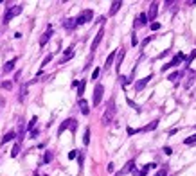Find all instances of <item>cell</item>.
<instances>
[{"label": "cell", "mask_w": 196, "mask_h": 176, "mask_svg": "<svg viewBox=\"0 0 196 176\" xmlns=\"http://www.w3.org/2000/svg\"><path fill=\"white\" fill-rule=\"evenodd\" d=\"M114 115H115V99L112 97L110 102H108V108H106L104 115H103V124H104V126H106V124H110V122L114 120Z\"/></svg>", "instance_id": "cell-1"}, {"label": "cell", "mask_w": 196, "mask_h": 176, "mask_svg": "<svg viewBox=\"0 0 196 176\" xmlns=\"http://www.w3.org/2000/svg\"><path fill=\"white\" fill-rule=\"evenodd\" d=\"M22 6H13V7H7V11H6V14H4V18H2V24H9V22L14 18V16H18L20 13H22Z\"/></svg>", "instance_id": "cell-2"}, {"label": "cell", "mask_w": 196, "mask_h": 176, "mask_svg": "<svg viewBox=\"0 0 196 176\" xmlns=\"http://www.w3.org/2000/svg\"><path fill=\"white\" fill-rule=\"evenodd\" d=\"M94 18V11L92 9H85V11H81L74 20H76V25H83V24H86V22H90Z\"/></svg>", "instance_id": "cell-3"}, {"label": "cell", "mask_w": 196, "mask_h": 176, "mask_svg": "<svg viewBox=\"0 0 196 176\" xmlns=\"http://www.w3.org/2000/svg\"><path fill=\"white\" fill-rule=\"evenodd\" d=\"M65 129H70L72 133H76V129H77V120H76V119H67V120H63L61 126L58 128V135H61Z\"/></svg>", "instance_id": "cell-4"}, {"label": "cell", "mask_w": 196, "mask_h": 176, "mask_svg": "<svg viewBox=\"0 0 196 176\" xmlns=\"http://www.w3.org/2000/svg\"><path fill=\"white\" fill-rule=\"evenodd\" d=\"M184 59H185V56H184V52H178V54H176L175 58H173V59H171V61H169L167 65H164V67H162V72H166V70H169L171 67H176V65H178V63H182Z\"/></svg>", "instance_id": "cell-5"}, {"label": "cell", "mask_w": 196, "mask_h": 176, "mask_svg": "<svg viewBox=\"0 0 196 176\" xmlns=\"http://www.w3.org/2000/svg\"><path fill=\"white\" fill-rule=\"evenodd\" d=\"M103 94H104V86H103V84H95V88H94V99H92L94 106H97V104L101 102Z\"/></svg>", "instance_id": "cell-6"}, {"label": "cell", "mask_w": 196, "mask_h": 176, "mask_svg": "<svg viewBox=\"0 0 196 176\" xmlns=\"http://www.w3.org/2000/svg\"><path fill=\"white\" fill-rule=\"evenodd\" d=\"M157 13H158V4L157 2H153L149 6V11L146 13V16H148V22H153L155 18H157Z\"/></svg>", "instance_id": "cell-7"}, {"label": "cell", "mask_w": 196, "mask_h": 176, "mask_svg": "<svg viewBox=\"0 0 196 176\" xmlns=\"http://www.w3.org/2000/svg\"><path fill=\"white\" fill-rule=\"evenodd\" d=\"M103 36H104V29L101 27L99 31H97V34H95V38H94V41H92V45H90V50L94 52L97 47H99V43H101V40H103Z\"/></svg>", "instance_id": "cell-8"}, {"label": "cell", "mask_w": 196, "mask_h": 176, "mask_svg": "<svg viewBox=\"0 0 196 176\" xmlns=\"http://www.w3.org/2000/svg\"><path fill=\"white\" fill-rule=\"evenodd\" d=\"M151 79H153V74H151V76H146V77H142V79H139V81L135 83V92L144 90V86H146V84H148Z\"/></svg>", "instance_id": "cell-9"}, {"label": "cell", "mask_w": 196, "mask_h": 176, "mask_svg": "<svg viewBox=\"0 0 196 176\" xmlns=\"http://www.w3.org/2000/svg\"><path fill=\"white\" fill-rule=\"evenodd\" d=\"M133 169H135V162H133V160H129V162H128V164H126V165L115 174V176H124V174H128V172H132Z\"/></svg>", "instance_id": "cell-10"}, {"label": "cell", "mask_w": 196, "mask_h": 176, "mask_svg": "<svg viewBox=\"0 0 196 176\" xmlns=\"http://www.w3.org/2000/svg\"><path fill=\"white\" fill-rule=\"evenodd\" d=\"M51 36H52V27L49 25V27H47V31L43 32V34H41V38H40V47H45V43L49 41V38H51Z\"/></svg>", "instance_id": "cell-11"}, {"label": "cell", "mask_w": 196, "mask_h": 176, "mask_svg": "<svg viewBox=\"0 0 196 176\" xmlns=\"http://www.w3.org/2000/svg\"><path fill=\"white\" fill-rule=\"evenodd\" d=\"M153 167H155V164H146L140 171L133 169V176H146V174H148V171H149V169H153Z\"/></svg>", "instance_id": "cell-12"}, {"label": "cell", "mask_w": 196, "mask_h": 176, "mask_svg": "<svg viewBox=\"0 0 196 176\" xmlns=\"http://www.w3.org/2000/svg\"><path fill=\"white\" fill-rule=\"evenodd\" d=\"M63 27L67 29V31H72V29H76V27H77V25H76V20H74V18H67V20L63 22Z\"/></svg>", "instance_id": "cell-13"}, {"label": "cell", "mask_w": 196, "mask_h": 176, "mask_svg": "<svg viewBox=\"0 0 196 176\" xmlns=\"http://www.w3.org/2000/svg\"><path fill=\"white\" fill-rule=\"evenodd\" d=\"M14 65H16V58H13V59H9L6 65H4V69H2V72L4 74H7V72H11L13 69H14Z\"/></svg>", "instance_id": "cell-14"}, {"label": "cell", "mask_w": 196, "mask_h": 176, "mask_svg": "<svg viewBox=\"0 0 196 176\" xmlns=\"http://www.w3.org/2000/svg\"><path fill=\"white\" fill-rule=\"evenodd\" d=\"M124 49H119V54H117V63H115V70L119 72L121 70V65H122V59H124Z\"/></svg>", "instance_id": "cell-15"}, {"label": "cell", "mask_w": 196, "mask_h": 176, "mask_svg": "<svg viewBox=\"0 0 196 176\" xmlns=\"http://www.w3.org/2000/svg\"><path fill=\"white\" fill-rule=\"evenodd\" d=\"M79 108H81V113H83V115H88V113H90L88 102H86L85 99H79Z\"/></svg>", "instance_id": "cell-16"}, {"label": "cell", "mask_w": 196, "mask_h": 176, "mask_svg": "<svg viewBox=\"0 0 196 176\" xmlns=\"http://www.w3.org/2000/svg\"><path fill=\"white\" fill-rule=\"evenodd\" d=\"M121 6H122V2H121V0H115V2H112V7H110V13H108V14H110V16H114L119 9H121Z\"/></svg>", "instance_id": "cell-17"}, {"label": "cell", "mask_w": 196, "mask_h": 176, "mask_svg": "<svg viewBox=\"0 0 196 176\" xmlns=\"http://www.w3.org/2000/svg\"><path fill=\"white\" fill-rule=\"evenodd\" d=\"M146 24H148V16H146V13H140L139 18H137V22H135V27H137V25L142 27V25H146Z\"/></svg>", "instance_id": "cell-18"}, {"label": "cell", "mask_w": 196, "mask_h": 176, "mask_svg": "<svg viewBox=\"0 0 196 176\" xmlns=\"http://www.w3.org/2000/svg\"><path fill=\"white\" fill-rule=\"evenodd\" d=\"M27 86H29V84H22V88H20V95H18V101H20V102H24L25 97H27Z\"/></svg>", "instance_id": "cell-19"}, {"label": "cell", "mask_w": 196, "mask_h": 176, "mask_svg": "<svg viewBox=\"0 0 196 176\" xmlns=\"http://www.w3.org/2000/svg\"><path fill=\"white\" fill-rule=\"evenodd\" d=\"M72 56H74V47H69L67 50H65L63 58H61V63H65V61H69V59H70Z\"/></svg>", "instance_id": "cell-20"}, {"label": "cell", "mask_w": 196, "mask_h": 176, "mask_svg": "<svg viewBox=\"0 0 196 176\" xmlns=\"http://www.w3.org/2000/svg\"><path fill=\"white\" fill-rule=\"evenodd\" d=\"M85 86H86V81H85V79H83V81H79V84H77V95H79V99H83Z\"/></svg>", "instance_id": "cell-21"}, {"label": "cell", "mask_w": 196, "mask_h": 176, "mask_svg": "<svg viewBox=\"0 0 196 176\" xmlns=\"http://www.w3.org/2000/svg\"><path fill=\"white\" fill-rule=\"evenodd\" d=\"M115 54H117V52H112L110 56L106 58V65H104V69H106V70H108V69L112 67V63H114V58H115Z\"/></svg>", "instance_id": "cell-22"}, {"label": "cell", "mask_w": 196, "mask_h": 176, "mask_svg": "<svg viewBox=\"0 0 196 176\" xmlns=\"http://www.w3.org/2000/svg\"><path fill=\"white\" fill-rule=\"evenodd\" d=\"M83 144H85V146H88V144H90V128H86V129H85V137H83Z\"/></svg>", "instance_id": "cell-23"}, {"label": "cell", "mask_w": 196, "mask_h": 176, "mask_svg": "<svg viewBox=\"0 0 196 176\" xmlns=\"http://www.w3.org/2000/svg\"><path fill=\"white\" fill-rule=\"evenodd\" d=\"M184 144H185V146H194V144H196V133H194V135H191L189 138H185V140H184Z\"/></svg>", "instance_id": "cell-24"}, {"label": "cell", "mask_w": 196, "mask_h": 176, "mask_svg": "<svg viewBox=\"0 0 196 176\" xmlns=\"http://www.w3.org/2000/svg\"><path fill=\"white\" fill-rule=\"evenodd\" d=\"M13 138H14V131H9V133H6V135H4V138H2V144L9 142V140H13Z\"/></svg>", "instance_id": "cell-25"}, {"label": "cell", "mask_w": 196, "mask_h": 176, "mask_svg": "<svg viewBox=\"0 0 196 176\" xmlns=\"http://www.w3.org/2000/svg\"><path fill=\"white\" fill-rule=\"evenodd\" d=\"M157 126H158V120H155V122H151V124H148V126H146V128H142L140 131H151V129H155Z\"/></svg>", "instance_id": "cell-26"}, {"label": "cell", "mask_w": 196, "mask_h": 176, "mask_svg": "<svg viewBox=\"0 0 196 176\" xmlns=\"http://www.w3.org/2000/svg\"><path fill=\"white\" fill-rule=\"evenodd\" d=\"M182 76H184L182 72H173V74L169 76V81H171V83H175V81H176L178 77H182Z\"/></svg>", "instance_id": "cell-27"}, {"label": "cell", "mask_w": 196, "mask_h": 176, "mask_svg": "<svg viewBox=\"0 0 196 176\" xmlns=\"http://www.w3.org/2000/svg\"><path fill=\"white\" fill-rule=\"evenodd\" d=\"M18 155H20V144L16 142V144H14V147H13V151H11V157L14 158V157H18Z\"/></svg>", "instance_id": "cell-28"}, {"label": "cell", "mask_w": 196, "mask_h": 176, "mask_svg": "<svg viewBox=\"0 0 196 176\" xmlns=\"http://www.w3.org/2000/svg\"><path fill=\"white\" fill-rule=\"evenodd\" d=\"M52 158H54V155H52V151H47V153H45V157H43V162H45V164H49V162H51Z\"/></svg>", "instance_id": "cell-29"}, {"label": "cell", "mask_w": 196, "mask_h": 176, "mask_svg": "<svg viewBox=\"0 0 196 176\" xmlns=\"http://www.w3.org/2000/svg\"><path fill=\"white\" fill-rule=\"evenodd\" d=\"M128 104H129V106H132V108H133V110H135V112H137V113H139V112H140V106H139V104H135V102H133V101H132V99H128Z\"/></svg>", "instance_id": "cell-30"}, {"label": "cell", "mask_w": 196, "mask_h": 176, "mask_svg": "<svg viewBox=\"0 0 196 176\" xmlns=\"http://www.w3.org/2000/svg\"><path fill=\"white\" fill-rule=\"evenodd\" d=\"M2 88H4V90H11L13 83H11V81H4V83H2Z\"/></svg>", "instance_id": "cell-31"}, {"label": "cell", "mask_w": 196, "mask_h": 176, "mask_svg": "<svg viewBox=\"0 0 196 176\" xmlns=\"http://www.w3.org/2000/svg\"><path fill=\"white\" fill-rule=\"evenodd\" d=\"M194 58H196V50H192V52H191V56H189V58L185 59V63H187V67H189V65H191V61H192Z\"/></svg>", "instance_id": "cell-32"}, {"label": "cell", "mask_w": 196, "mask_h": 176, "mask_svg": "<svg viewBox=\"0 0 196 176\" xmlns=\"http://www.w3.org/2000/svg\"><path fill=\"white\" fill-rule=\"evenodd\" d=\"M36 122H38V119H36V115H34V117L31 119V122L27 124V128H29V129H34V124H36Z\"/></svg>", "instance_id": "cell-33"}, {"label": "cell", "mask_w": 196, "mask_h": 176, "mask_svg": "<svg viewBox=\"0 0 196 176\" xmlns=\"http://www.w3.org/2000/svg\"><path fill=\"white\" fill-rule=\"evenodd\" d=\"M157 176H167V167H162V169L157 172Z\"/></svg>", "instance_id": "cell-34"}, {"label": "cell", "mask_w": 196, "mask_h": 176, "mask_svg": "<svg viewBox=\"0 0 196 176\" xmlns=\"http://www.w3.org/2000/svg\"><path fill=\"white\" fill-rule=\"evenodd\" d=\"M83 160H85V155H83V153H79V157H77V164H79V167H83Z\"/></svg>", "instance_id": "cell-35"}, {"label": "cell", "mask_w": 196, "mask_h": 176, "mask_svg": "<svg viewBox=\"0 0 196 176\" xmlns=\"http://www.w3.org/2000/svg\"><path fill=\"white\" fill-rule=\"evenodd\" d=\"M51 59H52V54H49V56H47L45 59H43V61H41V67H45V65H47V63H49Z\"/></svg>", "instance_id": "cell-36"}, {"label": "cell", "mask_w": 196, "mask_h": 176, "mask_svg": "<svg viewBox=\"0 0 196 176\" xmlns=\"http://www.w3.org/2000/svg\"><path fill=\"white\" fill-rule=\"evenodd\" d=\"M69 158H70V160H74V158H77V151H76V149L69 153Z\"/></svg>", "instance_id": "cell-37"}, {"label": "cell", "mask_w": 196, "mask_h": 176, "mask_svg": "<svg viewBox=\"0 0 196 176\" xmlns=\"http://www.w3.org/2000/svg\"><path fill=\"white\" fill-rule=\"evenodd\" d=\"M99 74H101V69H95V70H94V74H92V79H97V77H99Z\"/></svg>", "instance_id": "cell-38"}, {"label": "cell", "mask_w": 196, "mask_h": 176, "mask_svg": "<svg viewBox=\"0 0 196 176\" xmlns=\"http://www.w3.org/2000/svg\"><path fill=\"white\" fill-rule=\"evenodd\" d=\"M151 29H153V31H158V29H160V24H157V22H153V24H151Z\"/></svg>", "instance_id": "cell-39"}, {"label": "cell", "mask_w": 196, "mask_h": 176, "mask_svg": "<svg viewBox=\"0 0 196 176\" xmlns=\"http://www.w3.org/2000/svg\"><path fill=\"white\" fill-rule=\"evenodd\" d=\"M137 131H140V129H133V128H128V135H135Z\"/></svg>", "instance_id": "cell-40"}, {"label": "cell", "mask_w": 196, "mask_h": 176, "mask_svg": "<svg viewBox=\"0 0 196 176\" xmlns=\"http://www.w3.org/2000/svg\"><path fill=\"white\" fill-rule=\"evenodd\" d=\"M106 171H108V172H114V164H108V167H106Z\"/></svg>", "instance_id": "cell-41"}, {"label": "cell", "mask_w": 196, "mask_h": 176, "mask_svg": "<svg viewBox=\"0 0 196 176\" xmlns=\"http://www.w3.org/2000/svg\"><path fill=\"white\" fill-rule=\"evenodd\" d=\"M137 43H139V40H137V36H133V38H132V45L135 47V45H137Z\"/></svg>", "instance_id": "cell-42"}, {"label": "cell", "mask_w": 196, "mask_h": 176, "mask_svg": "<svg viewBox=\"0 0 196 176\" xmlns=\"http://www.w3.org/2000/svg\"><path fill=\"white\" fill-rule=\"evenodd\" d=\"M149 41H151V36H149V38H146V40L142 41V47H146V45H148V43H149Z\"/></svg>", "instance_id": "cell-43"}, {"label": "cell", "mask_w": 196, "mask_h": 176, "mask_svg": "<svg viewBox=\"0 0 196 176\" xmlns=\"http://www.w3.org/2000/svg\"><path fill=\"white\" fill-rule=\"evenodd\" d=\"M164 153H166V155H171L173 149H171V147H164Z\"/></svg>", "instance_id": "cell-44"}, {"label": "cell", "mask_w": 196, "mask_h": 176, "mask_svg": "<svg viewBox=\"0 0 196 176\" xmlns=\"http://www.w3.org/2000/svg\"><path fill=\"white\" fill-rule=\"evenodd\" d=\"M34 176H40V174H38V172H34Z\"/></svg>", "instance_id": "cell-45"}]
</instances>
